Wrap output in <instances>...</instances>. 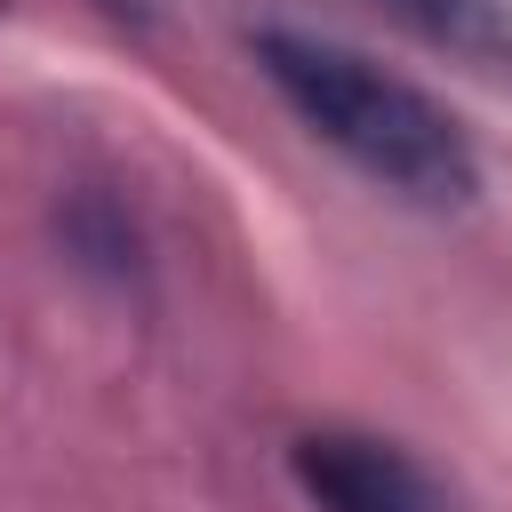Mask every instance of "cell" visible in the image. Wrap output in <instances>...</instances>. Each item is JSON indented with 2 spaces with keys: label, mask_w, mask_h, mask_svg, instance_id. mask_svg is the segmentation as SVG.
<instances>
[{
  "label": "cell",
  "mask_w": 512,
  "mask_h": 512,
  "mask_svg": "<svg viewBox=\"0 0 512 512\" xmlns=\"http://www.w3.org/2000/svg\"><path fill=\"white\" fill-rule=\"evenodd\" d=\"M256 64L288 96V112L320 144H336L368 184H384V192H400L416 208H464L480 192V160H472L464 128L416 80L368 64L360 48L280 32V24L256 32Z\"/></svg>",
  "instance_id": "6da1fadb"
},
{
  "label": "cell",
  "mask_w": 512,
  "mask_h": 512,
  "mask_svg": "<svg viewBox=\"0 0 512 512\" xmlns=\"http://www.w3.org/2000/svg\"><path fill=\"white\" fill-rule=\"evenodd\" d=\"M288 464L320 512H440L432 480L392 440H368V432H304Z\"/></svg>",
  "instance_id": "7a4b0ae2"
},
{
  "label": "cell",
  "mask_w": 512,
  "mask_h": 512,
  "mask_svg": "<svg viewBox=\"0 0 512 512\" xmlns=\"http://www.w3.org/2000/svg\"><path fill=\"white\" fill-rule=\"evenodd\" d=\"M368 8H384L400 32L456 56L464 72L512 88V0H368Z\"/></svg>",
  "instance_id": "3957f363"
},
{
  "label": "cell",
  "mask_w": 512,
  "mask_h": 512,
  "mask_svg": "<svg viewBox=\"0 0 512 512\" xmlns=\"http://www.w3.org/2000/svg\"><path fill=\"white\" fill-rule=\"evenodd\" d=\"M104 8H112V16H128V24H144V16H152L144 0H104Z\"/></svg>",
  "instance_id": "277c9868"
}]
</instances>
